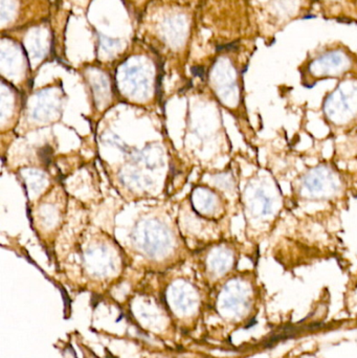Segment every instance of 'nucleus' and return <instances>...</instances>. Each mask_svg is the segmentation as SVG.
Segmentation results:
<instances>
[{
    "instance_id": "nucleus-2",
    "label": "nucleus",
    "mask_w": 357,
    "mask_h": 358,
    "mask_svg": "<svg viewBox=\"0 0 357 358\" xmlns=\"http://www.w3.org/2000/svg\"><path fill=\"white\" fill-rule=\"evenodd\" d=\"M330 178L325 173L319 171L310 176L305 181L306 191L312 194V197H316L318 195H324L326 193H331V189H329L328 185H331Z\"/></svg>"
},
{
    "instance_id": "nucleus-3",
    "label": "nucleus",
    "mask_w": 357,
    "mask_h": 358,
    "mask_svg": "<svg viewBox=\"0 0 357 358\" xmlns=\"http://www.w3.org/2000/svg\"><path fill=\"white\" fill-rule=\"evenodd\" d=\"M192 73H194L195 76H198V77L203 78L205 77V69L201 66H195L192 69Z\"/></svg>"
},
{
    "instance_id": "nucleus-1",
    "label": "nucleus",
    "mask_w": 357,
    "mask_h": 358,
    "mask_svg": "<svg viewBox=\"0 0 357 358\" xmlns=\"http://www.w3.org/2000/svg\"><path fill=\"white\" fill-rule=\"evenodd\" d=\"M337 88L325 102V115L337 127H348L357 122V88Z\"/></svg>"
}]
</instances>
